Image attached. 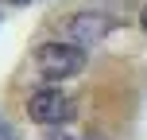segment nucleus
Here are the masks:
<instances>
[{
    "mask_svg": "<svg viewBox=\"0 0 147 140\" xmlns=\"http://www.w3.org/2000/svg\"><path fill=\"white\" fill-rule=\"evenodd\" d=\"M0 140H20V136H16V128L8 125V121H0Z\"/></svg>",
    "mask_w": 147,
    "mask_h": 140,
    "instance_id": "nucleus-4",
    "label": "nucleus"
},
{
    "mask_svg": "<svg viewBox=\"0 0 147 140\" xmlns=\"http://www.w3.org/2000/svg\"><path fill=\"white\" fill-rule=\"evenodd\" d=\"M66 27H70V39H74V43L89 47V43H101V39L109 35L112 20H109V16H97V12H78V16H70Z\"/></svg>",
    "mask_w": 147,
    "mask_h": 140,
    "instance_id": "nucleus-3",
    "label": "nucleus"
},
{
    "mask_svg": "<svg viewBox=\"0 0 147 140\" xmlns=\"http://www.w3.org/2000/svg\"><path fill=\"white\" fill-rule=\"evenodd\" d=\"M27 117L35 121V125H70L74 121V101L66 94H58V89H35V94L27 97Z\"/></svg>",
    "mask_w": 147,
    "mask_h": 140,
    "instance_id": "nucleus-2",
    "label": "nucleus"
},
{
    "mask_svg": "<svg viewBox=\"0 0 147 140\" xmlns=\"http://www.w3.org/2000/svg\"><path fill=\"white\" fill-rule=\"evenodd\" d=\"M140 23H143V27H147V8H143V12H140Z\"/></svg>",
    "mask_w": 147,
    "mask_h": 140,
    "instance_id": "nucleus-5",
    "label": "nucleus"
},
{
    "mask_svg": "<svg viewBox=\"0 0 147 140\" xmlns=\"http://www.w3.org/2000/svg\"><path fill=\"white\" fill-rule=\"evenodd\" d=\"M35 70L51 82L74 78L85 70V47L81 43H43L35 51Z\"/></svg>",
    "mask_w": 147,
    "mask_h": 140,
    "instance_id": "nucleus-1",
    "label": "nucleus"
}]
</instances>
